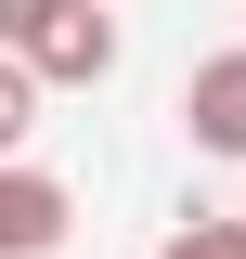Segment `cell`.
<instances>
[{"label":"cell","instance_id":"obj_1","mask_svg":"<svg viewBox=\"0 0 246 259\" xmlns=\"http://www.w3.org/2000/svg\"><path fill=\"white\" fill-rule=\"evenodd\" d=\"M0 65H26L39 91H104L117 78V13L104 0H0Z\"/></svg>","mask_w":246,"mask_h":259},{"label":"cell","instance_id":"obj_2","mask_svg":"<svg viewBox=\"0 0 246 259\" xmlns=\"http://www.w3.org/2000/svg\"><path fill=\"white\" fill-rule=\"evenodd\" d=\"M65 233H78V194L13 156L0 168V259H65Z\"/></svg>","mask_w":246,"mask_h":259},{"label":"cell","instance_id":"obj_3","mask_svg":"<svg viewBox=\"0 0 246 259\" xmlns=\"http://www.w3.org/2000/svg\"><path fill=\"white\" fill-rule=\"evenodd\" d=\"M182 143H194V156H246V39L182 78Z\"/></svg>","mask_w":246,"mask_h":259},{"label":"cell","instance_id":"obj_4","mask_svg":"<svg viewBox=\"0 0 246 259\" xmlns=\"http://www.w3.org/2000/svg\"><path fill=\"white\" fill-rule=\"evenodd\" d=\"M155 259H246V221H208V207H194V221H169Z\"/></svg>","mask_w":246,"mask_h":259},{"label":"cell","instance_id":"obj_5","mask_svg":"<svg viewBox=\"0 0 246 259\" xmlns=\"http://www.w3.org/2000/svg\"><path fill=\"white\" fill-rule=\"evenodd\" d=\"M26 130H39V78H26V65H0V168L26 156Z\"/></svg>","mask_w":246,"mask_h":259}]
</instances>
